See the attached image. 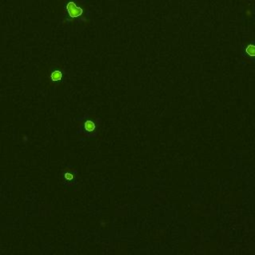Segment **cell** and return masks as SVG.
<instances>
[{"label": "cell", "instance_id": "1", "mask_svg": "<svg viewBox=\"0 0 255 255\" xmlns=\"http://www.w3.org/2000/svg\"><path fill=\"white\" fill-rule=\"evenodd\" d=\"M68 12H69V14L71 17H78V16H81L82 14V9L80 7L76 6L74 3H69L68 4Z\"/></svg>", "mask_w": 255, "mask_h": 255}, {"label": "cell", "instance_id": "2", "mask_svg": "<svg viewBox=\"0 0 255 255\" xmlns=\"http://www.w3.org/2000/svg\"><path fill=\"white\" fill-rule=\"evenodd\" d=\"M84 130L88 131V133H92V131H95L96 129V124L93 122L92 120H86L84 122Z\"/></svg>", "mask_w": 255, "mask_h": 255}, {"label": "cell", "instance_id": "3", "mask_svg": "<svg viewBox=\"0 0 255 255\" xmlns=\"http://www.w3.org/2000/svg\"><path fill=\"white\" fill-rule=\"evenodd\" d=\"M50 77L52 81H60L62 79V72L61 71H53L51 73Z\"/></svg>", "mask_w": 255, "mask_h": 255}, {"label": "cell", "instance_id": "4", "mask_svg": "<svg viewBox=\"0 0 255 255\" xmlns=\"http://www.w3.org/2000/svg\"><path fill=\"white\" fill-rule=\"evenodd\" d=\"M74 179H75V174H74L73 172H69V171L64 172V179L66 182H72Z\"/></svg>", "mask_w": 255, "mask_h": 255}, {"label": "cell", "instance_id": "5", "mask_svg": "<svg viewBox=\"0 0 255 255\" xmlns=\"http://www.w3.org/2000/svg\"><path fill=\"white\" fill-rule=\"evenodd\" d=\"M246 53H247L250 57H255V46L254 45H249L246 48Z\"/></svg>", "mask_w": 255, "mask_h": 255}]
</instances>
